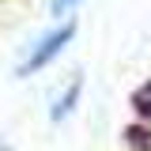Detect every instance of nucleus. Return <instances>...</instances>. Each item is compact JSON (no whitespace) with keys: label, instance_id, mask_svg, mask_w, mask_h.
I'll return each mask as SVG.
<instances>
[{"label":"nucleus","instance_id":"nucleus-1","mask_svg":"<svg viewBox=\"0 0 151 151\" xmlns=\"http://www.w3.org/2000/svg\"><path fill=\"white\" fill-rule=\"evenodd\" d=\"M72 34H76V27L72 23H60V27H53L49 34H42L27 49V57H23V64H19V76H34V72H42V68H49V60L53 57H60V49L72 42Z\"/></svg>","mask_w":151,"mask_h":151},{"label":"nucleus","instance_id":"nucleus-4","mask_svg":"<svg viewBox=\"0 0 151 151\" xmlns=\"http://www.w3.org/2000/svg\"><path fill=\"white\" fill-rule=\"evenodd\" d=\"M136 110H140V113H147V117H151V83H147V87H144L140 94H136Z\"/></svg>","mask_w":151,"mask_h":151},{"label":"nucleus","instance_id":"nucleus-2","mask_svg":"<svg viewBox=\"0 0 151 151\" xmlns=\"http://www.w3.org/2000/svg\"><path fill=\"white\" fill-rule=\"evenodd\" d=\"M79 94H83V76H76L72 83H68V87L60 91V98L53 102V110H49V117H53V121H64V117H68V113L76 110V102H79Z\"/></svg>","mask_w":151,"mask_h":151},{"label":"nucleus","instance_id":"nucleus-3","mask_svg":"<svg viewBox=\"0 0 151 151\" xmlns=\"http://www.w3.org/2000/svg\"><path fill=\"white\" fill-rule=\"evenodd\" d=\"M79 8V0H49V15H68Z\"/></svg>","mask_w":151,"mask_h":151}]
</instances>
